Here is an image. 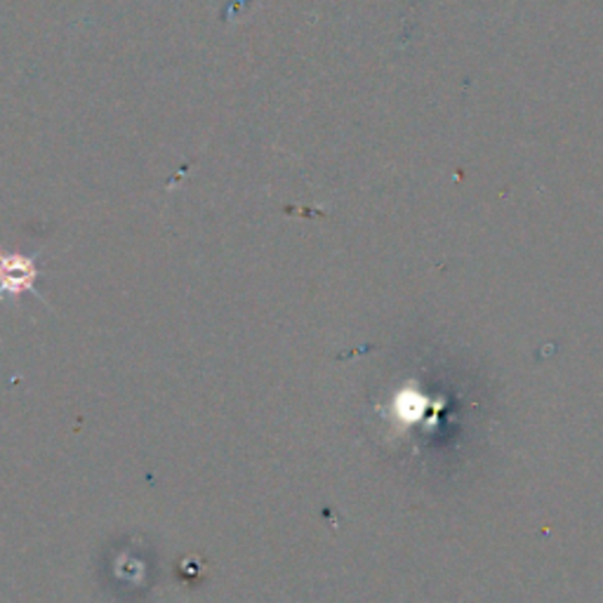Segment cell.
Returning <instances> with one entry per match:
<instances>
[{"label": "cell", "instance_id": "1", "mask_svg": "<svg viewBox=\"0 0 603 603\" xmlns=\"http://www.w3.org/2000/svg\"><path fill=\"white\" fill-rule=\"evenodd\" d=\"M38 269L34 259L3 257L0 253V300L20 295L22 290H34Z\"/></svg>", "mask_w": 603, "mask_h": 603}]
</instances>
